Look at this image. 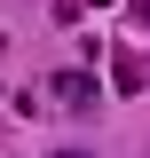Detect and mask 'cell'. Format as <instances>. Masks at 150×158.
Instances as JSON below:
<instances>
[{
    "instance_id": "obj_2",
    "label": "cell",
    "mask_w": 150,
    "mask_h": 158,
    "mask_svg": "<svg viewBox=\"0 0 150 158\" xmlns=\"http://www.w3.org/2000/svg\"><path fill=\"white\" fill-rule=\"evenodd\" d=\"M48 158H95V150H48Z\"/></svg>"
},
{
    "instance_id": "obj_1",
    "label": "cell",
    "mask_w": 150,
    "mask_h": 158,
    "mask_svg": "<svg viewBox=\"0 0 150 158\" xmlns=\"http://www.w3.org/2000/svg\"><path fill=\"white\" fill-rule=\"evenodd\" d=\"M95 95H103V87H95L87 71H56V103H71V111H87Z\"/></svg>"
}]
</instances>
